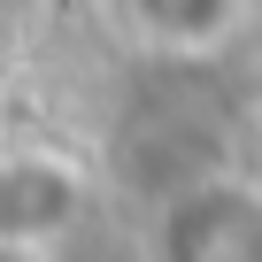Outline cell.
Returning <instances> with one entry per match:
<instances>
[{
  "label": "cell",
  "mask_w": 262,
  "mask_h": 262,
  "mask_svg": "<svg viewBox=\"0 0 262 262\" xmlns=\"http://www.w3.org/2000/svg\"><path fill=\"white\" fill-rule=\"evenodd\" d=\"M85 216V170L54 147H8L0 155V247L39 254Z\"/></svg>",
  "instance_id": "1"
},
{
  "label": "cell",
  "mask_w": 262,
  "mask_h": 262,
  "mask_svg": "<svg viewBox=\"0 0 262 262\" xmlns=\"http://www.w3.org/2000/svg\"><path fill=\"white\" fill-rule=\"evenodd\" d=\"M131 24L162 47H201L231 24V0H131Z\"/></svg>",
  "instance_id": "2"
}]
</instances>
